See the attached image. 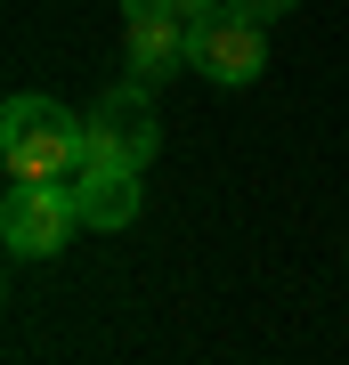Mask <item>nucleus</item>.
<instances>
[{
	"label": "nucleus",
	"mask_w": 349,
	"mask_h": 365,
	"mask_svg": "<svg viewBox=\"0 0 349 365\" xmlns=\"http://www.w3.org/2000/svg\"><path fill=\"white\" fill-rule=\"evenodd\" d=\"M122 66H130V81H171L179 66H195L187 57V16H155V25H122Z\"/></svg>",
	"instance_id": "423d86ee"
},
{
	"label": "nucleus",
	"mask_w": 349,
	"mask_h": 365,
	"mask_svg": "<svg viewBox=\"0 0 349 365\" xmlns=\"http://www.w3.org/2000/svg\"><path fill=\"white\" fill-rule=\"evenodd\" d=\"M163 155V114L146 81H106L90 106V146H81V170H146Z\"/></svg>",
	"instance_id": "f03ea898"
},
{
	"label": "nucleus",
	"mask_w": 349,
	"mask_h": 365,
	"mask_svg": "<svg viewBox=\"0 0 349 365\" xmlns=\"http://www.w3.org/2000/svg\"><path fill=\"white\" fill-rule=\"evenodd\" d=\"M74 203H81V227L90 235H122L138 220V170H74Z\"/></svg>",
	"instance_id": "39448f33"
},
{
	"label": "nucleus",
	"mask_w": 349,
	"mask_h": 365,
	"mask_svg": "<svg viewBox=\"0 0 349 365\" xmlns=\"http://www.w3.org/2000/svg\"><path fill=\"white\" fill-rule=\"evenodd\" d=\"M81 146H90V114H74L49 90H16L0 106V170L9 179H74Z\"/></svg>",
	"instance_id": "f257e3e1"
},
{
	"label": "nucleus",
	"mask_w": 349,
	"mask_h": 365,
	"mask_svg": "<svg viewBox=\"0 0 349 365\" xmlns=\"http://www.w3.org/2000/svg\"><path fill=\"white\" fill-rule=\"evenodd\" d=\"M187 57L203 81H220V90H252L260 73H268V33L252 25V16H203V25H187Z\"/></svg>",
	"instance_id": "20e7f679"
},
{
	"label": "nucleus",
	"mask_w": 349,
	"mask_h": 365,
	"mask_svg": "<svg viewBox=\"0 0 349 365\" xmlns=\"http://www.w3.org/2000/svg\"><path fill=\"white\" fill-rule=\"evenodd\" d=\"M74 235H81L74 179H9V195H0V244L16 260H57Z\"/></svg>",
	"instance_id": "7ed1b4c3"
},
{
	"label": "nucleus",
	"mask_w": 349,
	"mask_h": 365,
	"mask_svg": "<svg viewBox=\"0 0 349 365\" xmlns=\"http://www.w3.org/2000/svg\"><path fill=\"white\" fill-rule=\"evenodd\" d=\"M300 0H236V16H252V25H268V16H293Z\"/></svg>",
	"instance_id": "6e6552de"
},
{
	"label": "nucleus",
	"mask_w": 349,
	"mask_h": 365,
	"mask_svg": "<svg viewBox=\"0 0 349 365\" xmlns=\"http://www.w3.org/2000/svg\"><path fill=\"white\" fill-rule=\"evenodd\" d=\"M155 16H187L179 0H122V25H155Z\"/></svg>",
	"instance_id": "0eeeda50"
},
{
	"label": "nucleus",
	"mask_w": 349,
	"mask_h": 365,
	"mask_svg": "<svg viewBox=\"0 0 349 365\" xmlns=\"http://www.w3.org/2000/svg\"><path fill=\"white\" fill-rule=\"evenodd\" d=\"M179 9H187V25H203V16H228L236 0H179Z\"/></svg>",
	"instance_id": "1a4fd4ad"
}]
</instances>
